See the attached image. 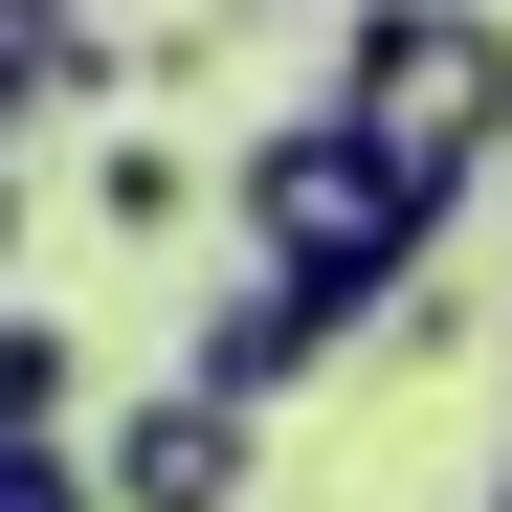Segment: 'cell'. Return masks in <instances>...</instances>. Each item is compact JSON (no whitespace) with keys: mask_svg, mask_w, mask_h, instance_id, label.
I'll return each mask as SVG.
<instances>
[{"mask_svg":"<svg viewBox=\"0 0 512 512\" xmlns=\"http://www.w3.org/2000/svg\"><path fill=\"white\" fill-rule=\"evenodd\" d=\"M334 134L379 156V179L446 223L490 156H512V23L490 0H357V23H334V90H312Z\"/></svg>","mask_w":512,"mask_h":512,"instance_id":"1","label":"cell"},{"mask_svg":"<svg viewBox=\"0 0 512 512\" xmlns=\"http://www.w3.org/2000/svg\"><path fill=\"white\" fill-rule=\"evenodd\" d=\"M223 223H245V268L334 290L357 334L423 290V245H446V223H423V201L379 179V156H357V134H334V112H268V134H245V156H223Z\"/></svg>","mask_w":512,"mask_h":512,"instance_id":"2","label":"cell"},{"mask_svg":"<svg viewBox=\"0 0 512 512\" xmlns=\"http://www.w3.org/2000/svg\"><path fill=\"white\" fill-rule=\"evenodd\" d=\"M90 490L112 512H245L268 490V401H223V379H134L90 423Z\"/></svg>","mask_w":512,"mask_h":512,"instance_id":"3","label":"cell"},{"mask_svg":"<svg viewBox=\"0 0 512 512\" xmlns=\"http://www.w3.org/2000/svg\"><path fill=\"white\" fill-rule=\"evenodd\" d=\"M334 357H357V312H334V290H290V268H245V290L179 334V379H223V401H312Z\"/></svg>","mask_w":512,"mask_h":512,"instance_id":"4","label":"cell"},{"mask_svg":"<svg viewBox=\"0 0 512 512\" xmlns=\"http://www.w3.org/2000/svg\"><path fill=\"white\" fill-rule=\"evenodd\" d=\"M134 90V45L90 23V0H0V134H45V112H112Z\"/></svg>","mask_w":512,"mask_h":512,"instance_id":"5","label":"cell"},{"mask_svg":"<svg viewBox=\"0 0 512 512\" xmlns=\"http://www.w3.org/2000/svg\"><path fill=\"white\" fill-rule=\"evenodd\" d=\"M67 423H90V357L45 312H0V446H67Z\"/></svg>","mask_w":512,"mask_h":512,"instance_id":"6","label":"cell"},{"mask_svg":"<svg viewBox=\"0 0 512 512\" xmlns=\"http://www.w3.org/2000/svg\"><path fill=\"white\" fill-rule=\"evenodd\" d=\"M179 201H201V156H156V134H112V156H90V223H112V245H156Z\"/></svg>","mask_w":512,"mask_h":512,"instance_id":"7","label":"cell"},{"mask_svg":"<svg viewBox=\"0 0 512 512\" xmlns=\"http://www.w3.org/2000/svg\"><path fill=\"white\" fill-rule=\"evenodd\" d=\"M0 290H23V156H0Z\"/></svg>","mask_w":512,"mask_h":512,"instance_id":"8","label":"cell"},{"mask_svg":"<svg viewBox=\"0 0 512 512\" xmlns=\"http://www.w3.org/2000/svg\"><path fill=\"white\" fill-rule=\"evenodd\" d=\"M468 512H512V468H490V490H468Z\"/></svg>","mask_w":512,"mask_h":512,"instance_id":"9","label":"cell"},{"mask_svg":"<svg viewBox=\"0 0 512 512\" xmlns=\"http://www.w3.org/2000/svg\"><path fill=\"white\" fill-rule=\"evenodd\" d=\"M334 23H357V0H334Z\"/></svg>","mask_w":512,"mask_h":512,"instance_id":"10","label":"cell"}]
</instances>
